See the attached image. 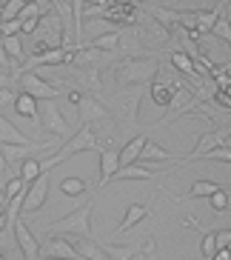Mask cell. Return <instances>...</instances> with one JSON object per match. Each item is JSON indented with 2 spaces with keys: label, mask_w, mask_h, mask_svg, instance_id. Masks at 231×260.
Wrapping results in <instances>:
<instances>
[{
  "label": "cell",
  "mask_w": 231,
  "mask_h": 260,
  "mask_svg": "<svg viewBox=\"0 0 231 260\" xmlns=\"http://www.w3.org/2000/svg\"><path fill=\"white\" fill-rule=\"evenodd\" d=\"M23 75H17V86H20V92L31 94V98L37 100H54L57 94H60V86L49 83L43 75H37V72H26L20 69Z\"/></svg>",
  "instance_id": "obj_5"
},
{
  "label": "cell",
  "mask_w": 231,
  "mask_h": 260,
  "mask_svg": "<svg viewBox=\"0 0 231 260\" xmlns=\"http://www.w3.org/2000/svg\"><path fill=\"white\" fill-rule=\"evenodd\" d=\"M12 172H9V163H6V157H3V154H0V186H6L9 180H12Z\"/></svg>",
  "instance_id": "obj_39"
},
{
  "label": "cell",
  "mask_w": 231,
  "mask_h": 260,
  "mask_svg": "<svg viewBox=\"0 0 231 260\" xmlns=\"http://www.w3.org/2000/svg\"><path fill=\"white\" fill-rule=\"evenodd\" d=\"M46 169H43V160H37V157H29V160L20 163V169H17V175L23 177L26 183H34L40 175H43Z\"/></svg>",
  "instance_id": "obj_26"
},
{
  "label": "cell",
  "mask_w": 231,
  "mask_h": 260,
  "mask_svg": "<svg viewBox=\"0 0 231 260\" xmlns=\"http://www.w3.org/2000/svg\"><path fill=\"white\" fill-rule=\"evenodd\" d=\"M114 180H154V172L146 169L143 163H131V166H120L117 169Z\"/></svg>",
  "instance_id": "obj_23"
},
{
  "label": "cell",
  "mask_w": 231,
  "mask_h": 260,
  "mask_svg": "<svg viewBox=\"0 0 231 260\" xmlns=\"http://www.w3.org/2000/svg\"><path fill=\"white\" fill-rule=\"evenodd\" d=\"M146 94V86H123V92H117L111 98V115H114L117 123L123 126H134L140 115V100Z\"/></svg>",
  "instance_id": "obj_3"
},
{
  "label": "cell",
  "mask_w": 231,
  "mask_h": 260,
  "mask_svg": "<svg viewBox=\"0 0 231 260\" xmlns=\"http://www.w3.org/2000/svg\"><path fill=\"white\" fill-rule=\"evenodd\" d=\"M12 57H9V52L3 49V38H0V72H9V66H12Z\"/></svg>",
  "instance_id": "obj_41"
},
{
  "label": "cell",
  "mask_w": 231,
  "mask_h": 260,
  "mask_svg": "<svg viewBox=\"0 0 231 260\" xmlns=\"http://www.w3.org/2000/svg\"><path fill=\"white\" fill-rule=\"evenodd\" d=\"M171 66L177 72H183V75L194 77L197 75V66H194V57L188 52H171Z\"/></svg>",
  "instance_id": "obj_27"
},
{
  "label": "cell",
  "mask_w": 231,
  "mask_h": 260,
  "mask_svg": "<svg viewBox=\"0 0 231 260\" xmlns=\"http://www.w3.org/2000/svg\"><path fill=\"white\" fill-rule=\"evenodd\" d=\"M151 160H174V154L166 152V149H160V146L148 138L146 149H143V154H140V163H151Z\"/></svg>",
  "instance_id": "obj_30"
},
{
  "label": "cell",
  "mask_w": 231,
  "mask_h": 260,
  "mask_svg": "<svg viewBox=\"0 0 231 260\" xmlns=\"http://www.w3.org/2000/svg\"><path fill=\"white\" fill-rule=\"evenodd\" d=\"M143 252H154V243L148 240V243H131V246H106V254L108 260H134L137 254Z\"/></svg>",
  "instance_id": "obj_17"
},
{
  "label": "cell",
  "mask_w": 231,
  "mask_h": 260,
  "mask_svg": "<svg viewBox=\"0 0 231 260\" xmlns=\"http://www.w3.org/2000/svg\"><path fill=\"white\" fill-rule=\"evenodd\" d=\"M15 100H17V94H15V89H12V86L0 89V106H9V103H15Z\"/></svg>",
  "instance_id": "obj_40"
},
{
  "label": "cell",
  "mask_w": 231,
  "mask_h": 260,
  "mask_svg": "<svg viewBox=\"0 0 231 260\" xmlns=\"http://www.w3.org/2000/svg\"><path fill=\"white\" fill-rule=\"evenodd\" d=\"M40 120H43V129H46L49 135H54V138H69V135H71L69 123H66V117H63V112L57 109L54 100H43Z\"/></svg>",
  "instance_id": "obj_8"
},
{
  "label": "cell",
  "mask_w": 231,
  "mask_h": 260,
  "mask_svg": "<svg viewBox=\"0 0 231 260\" xmlns=\"http://www.w3.org/2000/svg\"><path fill=\"white\" fill-rule=\"evenodd\" d=\"M174 92H177V86H174V83H160L157 77H154V83L148 86V94H151V103H154V106H160L163 112H169L171 100H174Z\"/></svg>",
  "instance_id": "obj_16"
},
{
  "label": "cell",
  "mask_w": 231,
  "mask_h": 260,
  "mask_svg": "<svg viewBox=\"0 0 231 260\" xmlns=\"http://www.w3.org/2000/svg\"><path fill=\"white\" fill-rule=\"evenodd\" d=\"M223 189V186L220 183H214V180H197V183H191V189H188V194H185V198L188 200H194V198H211V194H214V191H220Z\"/></svg>",
  "instance_id": "obj_29"
},
{
  "label": "cell",
  "mask_w": 231,
  "mask_h": 260,
  "mask_svg": "<svg viewBox=\"0 0 231 260\" xmlns=\"http://www.w3.org/2000/svg\"><path fill=\"white\" fill-rule=\"evenodd\" d=\"M223 69H225V72H231V63H228V66H223Z\"/></svg>",
  "instance_id": "obj_47"
},
{
  "label": "cell",
  "mask_w": 231,
  "mask_h": 260,
  "mask_svg": "<svg viewBox=\"0 0 231 260\" xmlns=\"http://www.w3.org/2000/svg\"><path fill=\"white\" fill-rule=\"evenodd\" d=\"M3 49L9 52V57H12L15 63H26V60H29V46H23V38H20V35L3 38Z\"/></svg>",
  "instance_id": "obj_24"
},
{
  "label": "cell",
  "mask_w": 231,
  "mask_h": 260,
  "mask_svg": "<svg viewBox=\"0 0 231 260\" xmlns=\"http://www.w3.org/2000/svg\"><path fill=\"white\" fill-rule=\"evenodd\" d=\"M114 3H120V6H134V0H114Z\"/></svg>",
  "instance_id": "obj_45"
},
{
  "label": "cell",
  "mask_w": 231,
  "mask_h": 260,
  "mask_svg": "<svg viewBox=\"0 0 231 260\" xmlns=\"http://www.w3.org/2000/svg\"><path fill=\"white\" fill-rule=\"evenodd\" d=\"M223 12H225L223 6L211 9V12H194V23H197V31H200V35L211 31V29H214V23L220 20V15H223Z\"/></svg>",
  "instance_id": "obj_25"
},
{
  "label": "cell",
  "mask_w": 231,
  "mask_h": 260,
  "mask_svg": "<svg viewBox=\"0 0 231 260\" xmlns=\"http://www.w3.org/2000/svg\"><path fill=\"white\" fill-rule=\"evenodd\" d=\"M9 206V198H6V189H0V209Z\"/></svg>",
  "instance_id": "obj_44"
},
{
  "label": "cell",
  "mask_w": 231,
  "mask_h": 260,
  "mask_svg": "<svg viewBox=\"0 0 231 260\" xmlns=\"http://www.w3.org/2000/svg\"><path fill=\"white\" fill-rule=\"evenodd\" d=\"M15 243L20 246V252H23L26 260H43V257H40V243H37V237L31 235V229L26 226L23 220H17V226H15Z\"/></svg>",
  "instance_id": "obj_12"
},
{
  "label": "cell",
  "mask_w": 231,
  "mask_h": 260,
  "mask_svg": "<svg viewBox=\"0 0 231 260\" xmlns=\"http://www.w3.org/2000/svg\"><path fill=\"white\" fill-rule=\"evenodd\" d=\"M143 20V26L137 29V38H140V46H151V49H157V46H166L169 43V38H171V29H166V26L160 23V20H148V17H140Z\"/></svg>",
  "instance_id": "obj_9"
},
{
  "label": "cell",
  "mask_w": 231,
  "mask_h": 260,
  "mask_svg": "<svg viewBox=\"0 0 231 260\" xmlns=\"http://www.w3.org/2000/svg\"><path fill=\"white\" fill-rule=\"evenodd\" d=\"M26 3H29V0H6V3H3V20H15V17H20V12H23Z\"/></svg>",
  "instance_id": "obj_34"
},
{
  "label": "cell",
  "mask_w": 231,
  "mask_h": 260,
  "mask_svg": "<svg viewBox=\"0 0 231 260\" xmlns=\"http://www.w3.org/2000/svg\"><path fill=\"white\" fill-rule=\"evenodd\" d=\"M15 109H17V115H20V117H29L31 123H40V100L37 98L20 92V94H17V100H15Z\"/></svg>",
  "instance_id": "obj_20"
},
{
  "label": "cell",
  "mask_w": 231,
  "mask_h": 260,
  "mask_svg": "<svg viewBox=\"0 0 231 260\" xmlns=\"http://www.w3.org/2000/svg\"><path fill=\"white\" fill-rule=\"evenodd\" d=\"M120 169V152L117 149H100V186H106Z\"/></svg>",
  "instance_id": "obj_18"
},
{
  "label": "cell",
  "mask_w": 231,
  "mask_h": 260,
  "mask_svg": "<svg viewBox=\"0 0 231 260\" xmlns=\"http://www.w3.org/2000/svg\"><path fill=\"white\" fill-rule=\"evenodd\" d=\"M0 143H20V146H26V143H34V138H26L23 132L17 129L9 117L0 115Z\"/></svg>",
  "instance_id": "obj_21"
},
{
  "label": "cell",
  "mask_w": 231,
  "mask_h": 260,
  "mask_svg": "<svg viewBox=\"0 0 231 260\" xmlns=\"http://www.w3.org/2000/svg\"><path fill=\"white\" fill-rule=\"evenodd\" d=\"M77 117H80V123H86V126H97V123L114 120L111 109H108L106 103H103V98H97V94H83V100L77 103Z\"/></svg>",
  "instance_id": "obj_7"
},
{
  "label": "cell",
  "mask_w": 231,
  "mask_h": 260,
  "mask_svg": "<svg viewBox=\"0 0 231 260\" xmlns=\"http://www.w3.org/2000/svg\"><path fill=\"white\" fill-rule=\"evenodd\" d=\"M40 257L43 260H83V254L77 252L74 240L63 235H49L40 243Z\"/></svg>",
  "instance_id": "obj_6"
},
{
  "label": "cell",
  "mask_w": 231,
  "mask_h": 260,
  "mask_svg": "<svg viewBox=\"0 0 231 260\" xmlns=\"http://www.w3.org/2000/svg\"><path fill=\"white\" fill-rule=\"evenodd\" d=\"M17 83V77H12L9 72H0V89H6V86Z\"/></svg>",
  "instance_id": "obj_42"
},
{
  "label": "cell",
  "mask_w": 231,
  "mask_h": 260,
  "mask_svg": "<svg viewBox=\"0 0 231 260\" xmlns=\"http://www.w3.org/2000/svg\"><path fill=\"white\" fill-rule=\"evenodd\" d=\"M211 35L220 40H225V43H231V20L225 15H220V20L214 23V29H211Z\"/></svg>",
  "instance_id": "obj_35"
},
{
  "label": "cell",
  "mask_w": 231,
  "mask_h": 260,
  "mask_svg": "<svg viewBox=\"0 0 231 260\" xmlns=\"http://www.w3.org/2000/svg\"><path fill=\"white\" fill-rule=\"evenodd\" d=\"M203 163L208 160H223V163H231V146H220V149H211L206 157H200Z\"/></svg>",
  "instance_id": "obj_37"
},
{
  "label": "cell",
  "mask_w": 231,
  "mask_h": 260,
  "mask_svg": "<svg viewBox=\"0 0 231 260\" xmlns=\"http://www.w3.org/2000/svg\"><path fill=\"white\" fill-rule=\"evenodd\" d=\"M228 206H231V194L225 189L214 191V194L208 198V209H211V212H225Z\"/></svg>",
  "instance_id": "obj_33"
},
{
  "label": "cell",
  "mask_w": 231,
  "mask_h": 260,
  "mask_svg": "<svg viewBox=\"0 0 231 260\" xmlns=\"http://www.w3.org/2000/svg\"><path fill=\"white\" fill-rule=\"evenodd\" d=\"M29 17H43V9H40L34 0H29L23 6V12H20V20H29Z\"/></svg>",
  "instance_id": "obj_38"
},
{
  "label": "cell",
  "mask_w": 231,
  "mask_h": 260,
  "mask_svg": "<svg viewBox=\"0 0 231 260\" xmlns=\"http://www.w3.org/2000/svg\"><path fill=\"white\" fill-rule=\"evenodd\" d=\"M211 260H231V249H228V246H220V249H217V254Z\"/></svg>",
  "instance_id": "obj_43"
},
{
  "label": "cell",
  "mask_w": 231,
  "mask_h": 260,
  "mask_svg": "<svg viewBox=\"0 0 231 260\" xmlns=\"http://www.w3.org/2000/svg\"><path fill=\"white\" fill-rule=\"evenodd\" d=\"M60 191L63 194H69V198H80V194H86V180L83 177H63Z\"/></svg>",
  "instance_id": "obj_31"
},
{
  "label": "cell",
  "mask_w": 231,
  "mask_h": 260,
  "mask_svg": "<svg viewBox=\"0 0 231 260\" xmlns=\"http://www.w3.org/2000/svg\"><path fill=\"white\" fill-rule=\"evenodd\" d=\"M217 249H220V240H217V232H206L203 235V243H200V252L206 260H211L217 254Z\"/></svg>",
  "instance_id": "obj_32"
},
{
  "label": "cell",
  "mask_w": 231,
  "mask_h": 260,
  "mask_svg": "<svg viewBox=\"0 0 231 260\" xmlns=\"http://www.w3.org/2000/svg\"><path fill=\"white\" fill-rule=\"evenodd\" d=\"M220 6H223V9H225V6H231V0H220Z\"/></svg>",
  "instance_id": "obj_46"
},
{
  "label": "cell",
  "mask_w": 231,
  "mask_h": 260,
  "mask_svg": "<svg viewBox=\"0 0 231 260\" xmlns=\"http://www.w3.org/2000/svg\"><path fill=\"white\" fill-rule=\"evenodd\" d=\"M0 260H3V257H0Z\"/></svg>",
  "instance_id": "obj_48"
},
{
  "label": "cell",
  "mask_w": 231,
  "mask_h": 260,
  "mask_svg": "<svg viewBox=\"0 0 231 260\" xmlns=\"http://www.w3.org/2000/svg\"><path fill=\"white\" fill-rule=\"evenodd\" d=\"M71 77H74V89H80L83 94H103V77L100 66H86V69H74L71 66ZM69 89V86H66Z\"/></svg>",
  "instance_id": "obj_10"
},
{
  "label": "cell",
  "mask_w": 231,
  "mask_h": 260,
  "mask_svg": "<svg viewBox=\"0 0 231 260\" xmlns=\"http://www.w3.org/2000/svg\"><path fill=\"white\" fill-rule=\"evenodd\" d=\"M12 35H23L20 17H15V20H3V23H0V38H12Z\"/></svg>",
  "instance_id": "obj_36"
},
{
  "label": "cell",
  "mask_w": 231,
  "mask_h": 260,
  "mask_svg": "<svg viewBox=\"0 0 231 260\" xmlns=\"http://www.w3.org/2000/svg\"><path fill=\"white\" fill-rule=\"evenodd\" d=\"M231 138V129H214V132H206L200 140H197V146H194V152L185 157V160H200V157H206L211 149H220V146H225V140Z\"/></svg>",
  "instance_id": "obj_11"
},
{
  "label": "cell",
  "mask_w": 231,
  "mask_h": 260,
  "mask_svg": "<svg viewBox=\"0 0 231 260\" xmlns=\"http://www.w3.org/2000/svg\"><path fill=\"white\" fill-rule=\"evenodd\" d=\"M80 152H100V138H97L94 129H92V126H86V123L74 132V135H71V140H66V143H63L52 157L43 160V169L52 172L54 166H60L63 160H69L71 154H80Z\"/></svg>",
  "instance_id": "obj_2"
},
{
  "label": "cell",
  "mask_w": 231,
  "mask_h": 260,
  "mask_svg": "<svg viewBox=\"0 0 231 260\" xmlns=\"http://www.w3.org/2000/svg\"><path fill=\"white\" fill-rule=\"evenodd\" d=\"M92 209H94V200H89V203H83L80 209H74L71 214H66V217H60V220H54L46 226V232H52V235H71V237H89V232H92Z\"/></svg>",
  "instance_id": "obj_4"
},
{
  "label": "cell",
  "mask_w": 231,
  "mask_h": 260,
  "mask_svg": "<svg viewBox=\"0 0 231 260\" xmlns=\"http://www.w3.org/2000/svg\"><path fill=\"white\" fill-rule=\"evenodd\" d=\"M49 198V175L43 172V175L34 180V183L26 189V203H23V212H37V209H43V203H46Z\"/></svg>",
  "instance_id": "obj_13"
},
{
  "label": "cell",
  "mask_w": 231,
  "mask_h": 260,
  "mask_svg": "<svg viewBox=\"0 0 231 260\" xmlns=\"http://www.w3.org/2000/svg\"><path fill=\"white\" fill-rule=\"evenodd\" d=\"M148 217V206L146 203H134V206H129L126 209V214H123V220L117 223V235H126L129 229H134L140 220H146Z\"/></svg>",
  "instance_id": "obj_19"
},
{
  "label": "cell",
  "mask_w": 231,
  "mask_h": 260,
  "mask_svg": "<svg viewBox=\"0 0 231 260\" xmlns=\"http://www.w3.org/2000/svg\"><path fill=\"white\" fill-rule=\"evenodd\" d=\"M74 246H77V252L83 254V260H108L106 246L94 243L92 237H77V240H74Z\"/></svg>",
  "instance_id": "obj_22"
},
{
  "label": "cell",
  "mask_w": 231,
  "mask_h": 260,
  "mask_svg": "<svg viewBox=\"0 0 231 260\" xmlns=\"http://www.w3.org/2000/svg\"><path fill=\"white\" fill-rule=\"evenodd\" d=\"M157 72H160L157 54H129L114 63L111 75H114V83L123 89V86H151Z\"/></svg>",
  "instance_id": "obj_1"
},
{
  "label": "cell",
  "mask_w": 231,
  "mask_h": 260,
  "mask_svg": "<svg viewBox=\"0 0 231 260\" xmlns=\"http://www.w3.org/2000/svg\"><path fill=\"white\" fill-rule=\"evenodd\" d=\"M120 40H123V31H106V35H97L92 40V46L100 49V52H114L120 46Z\"/></svg>",
  "instance_id": "obj_28"
},
{
  "label": "cell",
  "mask_w": 231,
  "mask_h": 260,
  "mask_svg": "<svg viewBox=\"0 0 231 260\" xmlns=\"http://www.w3.org/2000/svg\"><path fill=\"white\" fill-rule=\"evenodd\" d=\"M148 143V135L146 132H140L137 138H131L129 143L120 149V166H131V163H140V154H143V149H146Z\"/></svg>",
  "instance_id": "obj_15"
},
{
  "label": "cell",
  "mask_w": 231,
  "mask_h": 260,
  "mask_svg": "<svg viewBox=\"0 0 231 260\" xmlns=\"http://www.w3.org/2000/svg\"><path fill=\"white\" fill-rule=\"evenodd\" d=\"M151 6H146V15H151L154 20H160L166 29H180V23H183V12L180 9H163V6H154V0H148Z\"/></svg>",
  "instance_id": "obj_14"
}]
</instances>
